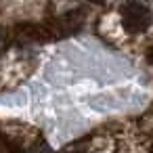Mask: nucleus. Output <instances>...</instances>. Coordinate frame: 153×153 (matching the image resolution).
Masks as SVG:
<instances>
[{
	"label": "nucleus",
	"instance_id": "obj_1",
	"mask_svg": "<svg viewBox=\"0 0 153 153\" xmlns=\"http://www.w3.org/2000/svg\"><path fill=\"white\" fill-rule=\"evenodd\" d=\"M151 23V11L140 0H128L122 7V25L130 34H140Z\"/></svg>",
	"mask_w": 153,
	"mask_h": 153
},
{
	"label": "nucleus",
	"instance_id": "obj_4",
	"mask_svg": "<svg viewBox=\"0 0 153 153\" xmlns=\"http://www.w3.org/2000/svg\"><path fill=\"white\" fill-rule=\"evenodd\" d=\"M90 2H105V0H90Z\"/></svg>",
	"mask_w": 153,
	"mask_h": 153
},
{
	"label": "nucleus",
	"instance_id": "obj_2",
	"mask_svg": "<svg viewBox=\"0 0 153 153\" xmlns=\"http://www.w3.org/2000/svg\"><path fill=\"white\" fill-rule=\"evenodd\" d=\"M27 153H53L46 145H40V147H34V149H30Z\"/></svg>",
	"mask_w": 153,
	"mask_h": 153
},
{
	"label": "nucleus",
	"instance_id": "obj_3",
	"mask_svg": "<svg viewBox=\"0 0 153 153\" xmlns=\"http://www.w3.org/2000/svg\"><path fill=\"white\" fill-rule=\"evenodd\" d=\"M4 46H7V34H4L2 27H0V53L4 51Z\"/></svg>",
	"mask_w": 153,
	"mask_h": 153
}]
</instances>
